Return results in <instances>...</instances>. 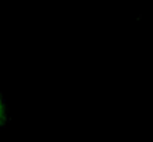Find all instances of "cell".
<instances>
[{
	"mask_svg": "<svg viewBox=\"0 0 153 142\" xmlns=\"http://www.w3.org/2000/svg\"><path fill=\"white\" fill-rule=\"evenodd\" d=\"M10 120H11V117H10V114H8L7 103H6V99H4L3 94H1V91H0V131L7 126Z\"/></svg>",
	"mask_w": 153,
	"mask_h": 142,
	"instance_id": "obj_1",
	"label": "cell"
}]
</instances>
